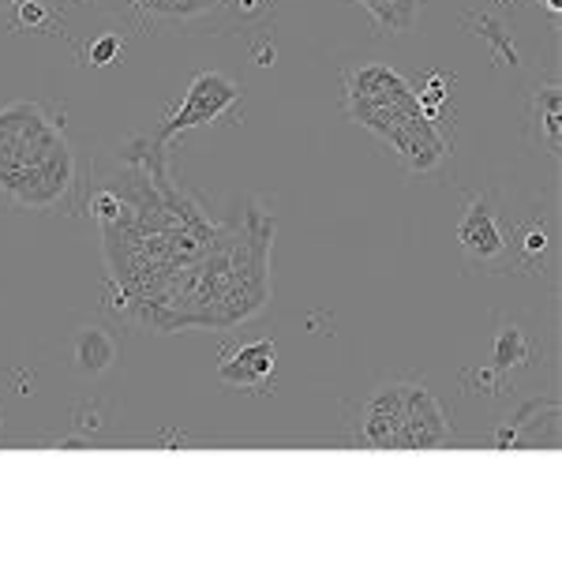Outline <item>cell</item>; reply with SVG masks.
Masks as SVG:
<instances>
[{"label":"cell","instance_id":"cell-1","mask_svg":"<svg viewBox=\"0 0 562 562\" xmlns=\"http://www.w3.org/2000/svg\"><path fill=\"white\" fill-rule=\"evenodd\" d=\"M76 184V154L38 102L0 109V192L26 211H53Z\"/></svg>","mask_w":562,"mask_h":562},{"label":"cell","instance_id":"cell-2","mask_svg":"<svg viewBox=\"0 0 562 562\" xmlns=\"http://www.w3.org/2000/svg\"><path fill=\"white\" fill-rule=\"evenodd\" d=\"M349 116L360 128L375 132L390 150L397 154L409 173H431L442 166V158L450 154L447 139L435 128L424 113H397V109H375V105H349Z\"/></svg>","mask_w":562,"mask_h":562},{"label":"cell","instance_id":"cell-3","mask_svg":"<svg viewBox=\"0 0 562 562\" xmlns=\"http://www.w3.org/2000/svg\"><path fill=\"white\" fill-rule=\"evenodd\" d=\"M233 105H240V87L233 83L222 71H203V76L192 79L184 102L177 105V113H169L158 128V143L173 139V135L188 132V128H203V124H214L229 113Z\"/></svg>","mask_w":562,"mask_h":562},{"label":"cell","instance_id":"cell-4","mask_svg":"<svg viewBox=\"0 0 562 562\" xmlns=\"http://www.w3.org/2000/svg\"><path fill=\"white\" fill-rule=\"evenodd\" d=\"M458 244L476 267H487V270H503L506 262L514 259L510 240L503 237L492 203H487L484 195L469 199L465 214H461V222H458Z\"/></svg>","mask_w":562,"mask_h":562},{"label":"cell","instance_id":"cell-5","mask_svg":"<svg viewBox=\"0 0 562 562\" xmlns=\"http://www.w3.org/2000/svg\"><path fill=\"white\" fill-rule=\"evenodd\" d=\"M349 105H375L397 109V113H420V98L390 65H364L346 79V109Z\"/></svg>","mask_w":562,"mask_h":562},{"label":"cell","instance_id":"cell-6","mask_svg":"<svg viewBox=\"0 0 562 562\" xmlns=\"http://www.w3.org/2000/svg\"><path fill=\"white\" fill-rule=\"evenodd\" d=\"M450 442V420L428 386H405V413L397 450H439Z\"/></svg>","mask_w":562,"mask_h":562},{"label":"cell","instance_id":"cell-7","mask_svg":"<svg viewBox=\"0 0 562 562\" xmlns=\"http://www.w3.org/2000/svg\"><path fill=\"white\" fill-rule=\"evenodd\" d=\"M405 386L409 383H386L360 405V428L357 439L368 450H397L402 435V413H405Z\"/></svg>","mask_w":562,"mask_h":562},{"label":"cell","instance_id":"cell-8","mask_svg":"<svg viewBox=\"0 0 562 562\" xmlns=\"http://www.w3.org/2000/svg\"><path fill=\"white\" fill-rule=\"evenodd\" d=\"M278 368V346L274 341H251L217 364V379L229 386L251 390V386H267V379Z\"/></svg>","mask_w":562,"mask_h":562},{"label":"cell","instance_id":"cell-9","mask_svg":"<svg viewBox=\"0 0 562 562\" xmlns=\"http://www.w3.org/2000/svg\"><path fill=\"white\" fill-rule=\"evenodd\" d=\"M532 124H537V139L548 154H559L562 147V94L555 83H543L532 94Z\"/></svg>","mask_w":562,"mask_h":562},{"label":"cell","instance_id":"cell-10","mask_svg":"<svg viewBox=\"0 0 562 562\" xmlns=\"http://www.w3.org/2000/svg\"><path fill=\"white\" fill-rule=\"evenodd\" d=\"M113 360H116V341L109 330H102V326H83L76 334V368L83 375H102V371L113 368Z\"/></svg>","mask_w":562,"mask_h":562},{"label":"cell","instance_id":"cell-11","mask_svg":"<svg viewBox=\"0 0 562 562\" xmlns=\"http://www.w3.org/2000/svg\"><path fill=\"white\" fill-rule=\"evenodd\" d=\"M371 12V20L383 26L386 34H402L409 31L416 12H420V0H360Z\"/></svg>","mask_w":562,"mask_h":562},{"label":"cell","instance_id":"cell-12","mask_svg":"<svg viewBox=\"0 0 562 562\" xmlns=\"http://www.w3.org/2000/svg\"><path fill=\"white\" fill-rule=\"evenodd\" d=\"M154 20H195V15L211 12L222 0H135Z\"/></svg>","mask_w":562,"mask_h":562},{"label":"cell","instance_id":"cell-13","mask_svg":"<svg viewBox=\"0 0 562 562\" xmlns=\"http://www.w3.org/2000/svg\"><path fill=\"white\" fill-rule=\"evenodd\" d=\"M465 23H473L476 26V38H487L495 45V57H498V65H518V49H514V42H510V34H506V26L495 20V15H469Z\"/></svg>","mask_w":562,"mask_h":562},{"label":"cell","instance_id":"cell-14","mask_svg":"<svg viewBox=\"0 0 562 562\" xmlns=\"http://www.w3.org/2000/svg\"><path fill=\"white\" fill-rule=\"evenodd\" d=\"M529 364V346H525L521 326H503L495 341V371H510Z\"/></svg>","mask_w":562,"mask_h":562},{"label":"cell","instance_id":"cell-15","mask_svg":"<svg viewBox=\"0 0 562 562\" xmlns=\"http://www.w3.org/2000/svg\"><path fill=\"white\" fill-rule=\"evenodd\" d=\"M450 83H454V76H428V83L424 90H416V98H420V113L428 116V121H439L442 109L450 102Z\"/></svg>","mask_w":562,"mask_h":562},{"label":"cell","instance_id":"cell-16","mask_svg":"<svg viewBox=\"0 0 562 562\" xmlns=\"http://www.w3.org/2000/svg\"><path fill=\"white\" fill-rule=\"evenodd\" d=\"M49 8L45 0H15V26L20 31H45L49 26Z\"/></svg>","mask_w":562,"mask_h":562},{"label":"cell","instance_id":"cell-17","mask_svg":"<svg viewBox=\"0 0 562 562\" xmlns=\"http://www.w3.org/2000/svg\"><path fill=\"white\" fill-rule=\"evenodd\" d=\"M121 53H124V38H121V34H102V38H94V42L87 45V60L94 68H109L116 57H121Z\"/></svg>","mask_w":562,"mask_h":562},{"label":"cell","instance_id":"cell-18","mask_svg":"<svg viewBox=\"0 0 562 562\" xmlns=\"http://www.w3.org/2000/svg\"><path fill=\"white\" fill-rule=\"evenodd\" d=\"M543 248H548V237H543V229H532L529 237H525V244H521V251H525L529 259H537Z\"/></svg>","mask_w":562,"mask_h":562},{"label":"cell","instance_id":"cell-19","mask_svg":"<svg viewBox=\"0 0 562 562\" xmlns=\"http://www.w3.org/2000/svg\"><path fill=\"white\" fill-rule=\"evenodd\" d=\"M537 4H543V8H548L551 15H559V12H562V0H537Z\"/></svg>","mask_w":562,"mask_h":562},{"label":"cell","instance_id":"cell-20","mask_svg":"<svg viewBox=\"0 0 562 562\" xmlns=\"http://www.w3.org/2000/svg\"><path fill=\"white\" fill-rule=\"evenodd\" d=\"M0 4H15V0H0Z\"/></svg>","mask_w":562,"mask_h":562}]
</instances>
